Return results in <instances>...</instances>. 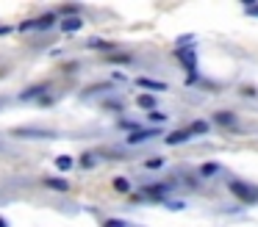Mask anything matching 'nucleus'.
Returning <instances> with one entry per match:
<instances>
[{"label":"nucleus","mask_w":258,"mask_h":227,"mask_svg":"<svg viewBox=\"0 0 258 227\" xmlns=\"http://www.w3.org/2000/svg\"><path fill=\"white\" fill-rule=\"evenodd\" d=\"M103 227H128V221H122V219H106V221H103Z\"/></svg>","instance_id":"nucleus-19"},{"label":"nucleus","mask_w":258,"mask_h":227,"mask_svg":"<svg viewBox=\"0 0 258 227\" xmlns=\"http://www.w3.org/2000/svg\"><path fill=\"white\" fill-rule=\"evenodd\" d=\"M73 166H75V158H73V155H58V158H56V169H58V172H70Z\"/></svg>","instance_id":"nucleus-15"},{"label":"nucleus","mask_w":258,"mask_h":227,"mask_svg":"<svg viewBox=\"0 0 258 227\" xmlns=\"http://www.w3.org/2000/svg\"><path fill=\"white\" fill-rule=\"evenodd\" d=\"M111 186L117 188L119 194H128V191H131V183H128V177H114V180H111Z\"/></svg>","instance_id":"nucleus-16"},{"label":"nucleus","mask_w":258,"mask_h":227,"mask_svg":"<svg viewBox=\"0 0 258 227\" xmlns=\"http://www.w3.org/2000/svg\"><path fill=\"white\" fill-rule=\"evenodd\" d=\"M61 28L64 33H78L81 28H84V20H81V17H67V20H61Z\"/></svg>","instance_id":"nucleus-6"},{"label":"nucleus","mask_w":258,"mask_h":227,"mask_svg":"<svg viewBox=\"0 0 258 227\" xmlns=\"http://www.w3.org/2000/svg\"><path fill=\"white\" fill-rule=\"evenodd\" d=\"M247 14H250V17H258V6H255V3H247Z\"/></svg>","instance_id":"nucleus-23"},{"label":"nucleus","mask_w":258,"mask_h":227,"mask_svg":"<svg viewBox=\"0 0 258 227\" xmlns=\"http://www.w3.org/2000/svg\"><path fill=\"white\" fill-rule=\"evenodd\" d=\"M189 130H186V127H183V130H175V133H169V136H164V141H167L169 144V147H178V144H183V141H189Z\"/></svg>","instance_id":"nucleus-7"},{"label":"nucleus","mask_w":258,"mask_h":227,"mask_svg":"<svg viewBox=\"0 0 258 227\" xmlns=\"http://www.w3.org/2000/svg\"><path fill=\"white\" fill-rule=\"evenodd\" d=\"M230 194L233 197H239L241 202H258V186H250V183H241V180H230L228 183Z\"/></svg>","instance_id":"nucleus-1"},{"label":"nucleus","mask_w":258,"mask_h":227,"mask_svg":"<svg viewBox=\"0 0 258 227\" xmlns=\"http://www.w3.org/2000/svg\"><path fill=\"white\" fill-rule=\"evenodd\" d=\"M158 133H161L158 127H139V130L128 133V138H125V141H128V144H142V141H150V138H156Z\"/></svg>","instance_id":"nucleus-2"},{"label":"nucleus","mask_w":258,"mask_h":227,"mask_svg":"<svg viewBox=\"0 0 258 227\" xmlns=\"http://www.w3.org/2000/svg\"><path fill=\"white\" fill-rule=\"evenodd\" d=\"M17 138H50V136H56V133H50V130H31V127H20V130H12Z\"/></svg>","instance_id":"nucleus-4"},{"label":"nucleus","mask_w":258,"mask_h":227,"mask_svg":"<svg viewBox=\"0 0 258 227\" xmlns=\"http://www.w3.org/2000/svg\"><path fill=\"white\" fill-rule=\"evenodd\" d=\"M12 31H14L12 25H0V36H6V33H12Z\"/></svg>","instance_id":"nucleus-24"},{"label":"nucleus","mask_w":258,"mask_h":227,"mask_svg":"<svg viewBox=\"0 0 258 227\" xmlns=\"http://www.w3.org/2000/svg\"><path fill=\"white\" fill-rule=\"evenodd\" d=\"M150 122H167V114H161V111H150Z\"/></svg>","instance_id":"nucleus-20"},{"label":"nucleus","mask_w":258,"mask_h":227,"mask_svg":"<svg viewBox=\"0 0 258 227\" xmlns=\"http://www.w3.org/2000/svg\"><path fill=\"white\" fill-rule=\"evenodd\" d=\"M136 86H142V89H150V92H167V83H161V81H150V78H139L136 81Z\"/></svg>","instance_id":"nucleus-8"},{"label":"nucleus","mask_w":258,"mask_h":227,"mask_svg":"<svg viewBox=\"0 0 258 227\" xmlns=\"http://www.w3.org/2000/svg\"><path fill=\"white\" fill-rule=\"evenodd\" d=\"M219 172V164H203L200 166V177H214Z\"/></svg>","instance_id":"nucleus-17"},{"label":"nucleus","mask_w":258,"mask_h":227,"mask_svg":"<svg viewBox=\"0 0 258 227\" xmlns=\"http://www.w3.org/2000/svg\"><path fill=\"white\" fill-rule=\"evenodd\" d=\"M47 92V83H36V86H28L23 94H20V100H34V97H42V94Z\"/></svg>","instance_id":"nucleus-9"},{"label":"nucleus","mask_w":258,"mask_h":227,"mask_svg":"<svg viewBox=\"0 0 258 227\" xmlns=\"http://www.w3.org/2000/svg\"><path fill=\"white\" fill-rule=\"evenodd\" d=\"M95 164H97V161L92 158V153H84V158H81V166H84V169H92Z\"/></svg>","instance_id":"nucleus-18"},{"label":"nucleus","mask_w":258,"mask_h":227,"mask_svg":"<svg viewBox=\"0 0 258 227\" xmlns=\"http://www.w3.org/2000/svg\"><path fill=\"white\" fill-rule=\"evenodd\" d=\"M145 166H147V169H158V166H164V158H150Z\"/></svg>","instance_id":"nucleus-21"},{"label":"nucleus","mask_w":258,"mask_h":227,"mask_svg":"<svg viewBox=\"0 0 258 227\" xmlns=\"http://www.w3.org/2000/svg\"><path fill=\"white\" fill-rule=\"evenodd\" d=\"M0 227H9V221H6V219H3V216H0Z\"/></svg>","instance_id":"nucleus-25"},{"label":"nucleus","mask_w":258,"mask_h":227,"mask_svg":"<svg viewBox=\"0 0 258 227\" xmlns=\"http://www.w3.org/2000/svg\"><path fill=\"white\" fill-rule=\"evenodd\" d=\"M20 31H36V28H34V20H25L23 25H20Z\"/></svg>","instance_id":"nucleus-22"},{"label":"nucleus","mask_w":258,"mask_h":227,"mask_svg":"<svg viewBox=\"0 0 258 227\" xmlns=\"http://www.w3.org/2000/svg\"><path fill=\"white\" fill-rule=\"evenodd\" d=\"M214 122H217V125H225V127H233L236 114H230V111H217V114H214Z\"/></svg>","instance_id":"nucleus-10"},{"label":"nucleus","mask_w":258,"mask_h":227,"mask_svg":"<svg viewBox=\"0 0 258 227\" xmlns=\"http://www.w3.org/2000/svg\"><path fill=\"white\" fill-rule=\"evenodd\" d=\"M86 47H89V50H106V53H108V50H114L117 44L106 42V39H89V42H86Z\"/></svg>","instance_id":"nucleus-13"},{"label":"nucleus","mask_w":258,"mask_h":227,"mask_svg":"<svg viewBox=\"0 0 258 227\" xmlns=\"http://www.w3.org/2000/svg\"><path fill=\"white\" fill-rule=\"evenodd\" d=\"M45 186L47 188H56V191H70V183L61 180V177H45Z\"/></svg>","instance_id":"nucleus-14"},{"label":"nucleus","mask_w":258,"mask_h":227,"mask_svg":"<svg viewBox=\"0 0 258 227\" xmlns=\"http://www.w3.org/2000/svg\"><path fill=\"white\" fill-rule=\"evenodd\" d=\"M58 22V17H56V11H50V14H42L39 20H34V28L36 31H50L53 25Z\"/></svg>","instance_id":"nucleus-5"},{"label":"nucleus","mask_w":258,"mask_h":227,"mask_svg":"<svg viewBox=\"0 0 258 227\" xmlns=\"http://www.w3.org/2000/svg\"><path fill=\"white\" fill-rule=\"evenodd\" d=\"M186 130H189V136H206V133H208V122L206 119H195Z\"/></svg>","instance_id":"nucleus-11"},{"label":"nucleus","mask_w":258,"mask_h":227,"mask_svg":"<svg viewBox=\"0 0 258 227\" xmlns=\"http://www.w3.org/2000/svg\"><path fill=\"white\" fill-rule=\"evenodd\" d=\"M136 105L150 114V111H156V97H153V94H139V97H136Z\"/></svg>","instance_id":"nucleus-12"},{"label":"nucleus","mask_w":258,"mask_h":227,"mask_svg":"<svg viewBox=\"0 0 258 227\" xmlns=\"http://www.w3.org/2000/svg\"><path fill=\"white\" fill-rule=\"evenodd\" d=\"M175 55L180 58V64H183L186 69L195 72V66H197V53H195V47H191V44H186V47H178V50H175Z\"/></svg>","instance_id":"nucleus-3"}]
</instances>
